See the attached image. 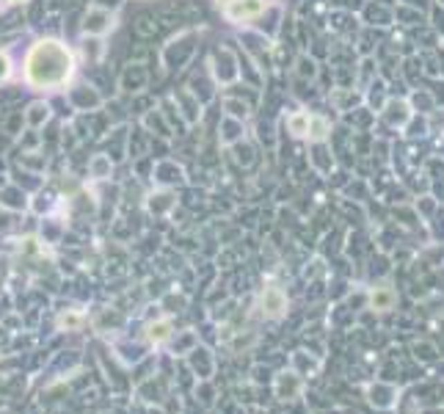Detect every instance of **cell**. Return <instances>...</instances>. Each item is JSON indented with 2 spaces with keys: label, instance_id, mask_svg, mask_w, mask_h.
<instances>
[{
  "label": "cell",
  "instance_id": "1",
  "mask_svg": "<svg viewBox=\"0 0 444 414\" xmlns=\"http://www.w3.org/2000/svg\"><path fill=\"white\" fill-rule=\"evenodd\" d=\"M75 75V55L72 50L58 39H41L28 50L25 58V80L28 86L44 91V89H61Z\"/></svg>",
  "mask_w": 444,
  "mask_h": 414
},
{
  "label": "cell",
  "instance_id": "2",
  "mask_svg": "<svg viewBox=\"0 0 444 414\" xmlns=\"http://www.w3.org/2000/svg\"><path fill=\"white\" fill-rule=\"evenodd\" d=\"M384 119H387L392 127H406V122L411 119V105H409L406 100H392V102H387Z\"/></svg>",
  "mask_w": 444,
  "mask_h": 414
},
{
  "label": "cell",
  "instance_id": "3",
  "mask_svg": "<svg viewBox=\"0 0 444 414\" xmlns=\"http://www.w3.org/2000/svg\"><path fill=\"white\" fill-rule=\"evenodd\" d=\"M395 304H398V293H395L392 287H376V290L370 293V307H373L376 312H389Z\"/></svg>",
  "mask_w": 444,
  "mask_h": 414
},
{
  "label": "cell",
  "instance_id": "4",
  "mask_svg": "<svg viewBox=\"0 0 444 414\" xmlns=\"http://www.w3.org/2000/svg\"><path fill=\"white\" fill-rule=\"evenodd\" d=\"M392 8L389 6H381V3H370L367 8H364V19L370 22V25H392Z\"/></svg>",
  "mask_w": 444,
  "mask_h": 414
},
{
  "label": "cell",
  "instance_id": "5",
  "mask_svg": "<svg viewBox=\"0 0 444 414\" xmlns=\"http://www.w3.org/2000/svg\"><path fill=\"white\" fill-rule=\"evenodd\" d=\"M262 304H265L268 315L279 318V315L284 312V307H287V298H284V293H281V290L270 287V290H265V296H262Z\"/></svg>",
  "mask_w": 444,
  "mask_h": 414
},
{
  "label": "cell",
  "instance_id": "6",
  "mask_svg": "<svg viewBox=\"0 0 444 414\" xmlns=\"http://www.w3.org/2000/svg\"><path fill=\"white\" fill-rule=\"evenodd\" d=\"M411 111H417V114H431V111H436V100H434V94L428 91V89H420V91H414L411 94Z\"/></svg>",
  "mask_w": 444,
  "mask_h": 414
},
{
  "label": "cell",
  "instance_id": "7",
  "mask_svg": "<svg viewBox=\"0 0 444 414\" xmlns=\"http://www.w3.org/2000/svg\"><path fill=\"white\" fill-rule=\"evenodd\" d=\"M406 133H409V138H423V136H428V116L423 114H411V119L406 122V127H403Z\"/></svg>",
  "mask_w": 444,
  "mask_h": 414
},
{
  "label": "cell",
  "instance_id": "8",
  "mask_svg": "<svg viewBox=\"0 0 444 414\" xmlns=\"http://www.w3.org/2000/svg\"><path fill=\"white\" fill-rule=\"evenodd\" d=\"M309 111H295L290 119H287V127H290V133L293 136H306V130H309Z\"/></svg>",
  "mask_w": 444,
  "mask_h": 414
},
{
  "label": "cell",
  "instance_id": "9",
  "mask_svg": "<svg viewBox=\"0 0 444 414\" xmlns=\"http://www.w3.org/2000/svg\"><path fill=\"white\" fill-rule=\"evenodd\" d=\"M306 136L320 144V141L329 136V122H326L323 116H315V114H312V116H309V130H306Z\"/></svg>",
  "mask_w": 444,
  "mask_h": 414
},
{
  "label": "cell",
  "instance_id": "10",
  "mask_svg": "<svg viewBox=\"0 0 444 414\" xmlns=\"http://www.w3.org/2000/svg\"><path fill=\"white\" fill-rule=\"evenodd\" d=\"M398 19H403V25H425V19H423V11H417V8H409V6H398Z\"/></svg>",
  "mask_w": 444,
  "mask_h": 414
},
{
  "label": "cell",
  "instance_id": "11",
  "mask_svg": "<svg viewBox=\"0 0 444 414\" xmlns=\"http://www.w3.org/2000/svg\"><path fill=\"white\" fill-rule=\"evenodd\" d=\"M431 28H434L436 36L444 39V6H439V3L431 6Z\"/></svg>",
  "mask_w": 444,
  "mask_h": 414
},
{
  "label": "cell",
  "instance_id": "12",
  "mask_svg": "<svg viewBox=\"0 0 444 414\" xmlns=\"http://www.w3.org/2000/svg\"><path fill=\"white\" fill-rule=\"evenodd\" d=\"M169 337V323L163 321V323H158V326H152V340L155 343H160V340H166Z\"/></svg>",
  "mask_w": 444,
  "mask_h": 414
},
{
  "label": "cell",
  "instance_id": "13",
  "mask_svg": "<svg viewBox=\"0 0 444 414\" xmlns=\"http://www.w3.org/2000/svg\"><path fill=\"white\" fill-rule=\"evenodd\" d=\"M403 6L417 8V11H423V14H425V11H431V6H434V3H431V0H403Z\"/></svg>",
  "mask_w": 444,
  "mask_h": 414
},
{
  "label": "cell",
  "instance_id": "14",
  "mask_svg": "<svg viewBox=\"0 0 444 414\" xmlns=\"http://www.w3.org/2000/svg\"><path fill=\"white\" fill-rule=\"evenodd\" d=\"M8 75H11V61H8L6 53H0V83L8 80Z\"/></svg>",
  "mask_w": 444,
  "mask_h": 414
},
{
  "label": "cell",
  "instance_id": "15",
  "mask_svg": "<svg viewBox=\"0 0 444 414\" xmlns=\"http://www.w3.org/2000/svg\"><path fill=\"white\" fill-rule=\"evenodd\" d=\"M216 3H219V6H223V8H226V6H232L234 0H216Z\"/></svg>",
  "mask_w": 444,
  "mask_h": 414
},
{
  "label": "cell",
  "instance_id": "16",
  "mask_svg": "<svg viewBox=\"0 0 444 414\" xmlns=\"http://www.w3.org/2000/svg\"><path fill=\"white\" fill-rule=\"evenodd\" d=\"M6 3H19V0H6Z\"/></svg>",
  "mask_w": 444,
  "mask_h": 414
}]
</instances>
